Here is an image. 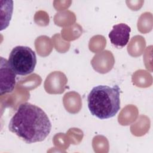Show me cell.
I'll return each instance as SVG.
<instances>
[{
	"label": "cell",
	"instance_id": "6da1fadb",
	"mask_svg": "<svg viewBox=\"0 0 153 153\" xmlns=\"http://www.w3.org/2000/svg\"><path fill=\"white\" fill-rule=\"evenodd\" d=\"M8 129L26 143H32L45 140L51 131V124L41 108L26 102L19 105Z\"/></svg>",
	"mask_w": 153,
	"mask_h": 153
},
{
	"label": "cell",
	"instance_id": "7a4b0ae2",
	"mask_svg": "<svg viewBox=\"0 0 153 153\" xmlns=\"http://www.w3.org/2000/svg\"><path fill=\"white\" fill-rule=\"evenodd\" d=\"M120 88L99 85L93 87L87 96L88 109L100 120L114 117L120 109Z\"/></svg>",
	"mask_w": 153,
	"mask_h": 153
},
{
	"label": "cell",
	"instance_id": "3957f363",
	"mask_svg": "<svg viewBox=\"0 0 153 153\" xmlns=\"http://www.w3.org/2000/svg\"><path fill=\"white\" fill-rule=\"evenodd\" d=\"M8 61L16 75L24 76L33 72L36 64V56L30 47L19 45L13 48Z\"/></svg>",
	"mask_w": 153,
	"mask_h": 153
},
{
	"label": "cell",
	"instance_id": "277c9868",
	"mask_svg": "<svg viewBox=\"0 0 153 153\" xmlns=\"http://www.w3.org/2000/svg\"><path fill=\"white\" fill-rule=\"evenodd\" d=\"M1 89L0 94L10 93L16 85V74L9 65L8 61L3 57L0 58Z\"/></svg>",
	"mask_w": 153,
	"mask_h": 153
},
{
	"label": "cell",
	"instance_id": "5b68a950",
	"mask_svg": "<svg viewBox=\"0 0 153 153\" xmlns=\"http://www.w3.org/2000/svg\"><path fill=\"white\" fill-rule=\"evenodd\" d=\"M131 28L125 23L114 25L112 30L109 33L111 44L117 48L124 47L128 42Z\"/></svg>",
	"mask_w": 153,
	"mask_h": 153
}]
</instances>
